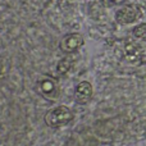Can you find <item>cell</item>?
Here are the masks:
<instances>
[{
    "mask_svg": "<svg viewBox=\"0 0 146 146\" xmlns=\"http://www.w3.org/2000/svg\"><path fill=\"white\" fill-rule=\"evenodd\" d=\"M133 33H135V36H136V37H140V38H144V40H146V25L137 26V27L133 30Z\"/></svg>",
    "mask_w": 146,
    "mask_h": 146,
    "instance_id": "7",
    "label": "cell"
},
{
    "mask_svg": "<svg viewBox=\"0 0 146 146\" xmlns=\"http://www.w3.org/2000/svg\"><path fill=\"white\" fill-rule=\"evenodd\" d=\"M76 101L80 104H86L90 101L91 96H92V86L87 81H82L77 85L74 91Z\"/></svg>",
    "mask_w": 146,
    "mask_h": 146,
    "instance_id": "3",
    "label": "cell"
},
{
    "mask_svg": "<svg viewBox=\"0 0 146 146\" xmlns=\"http://www.w3.org/2000/svg\"><path fill=\"white\" fill-rule=\"evenodd\" d=\"M137 14H139L137 8L133 7V5H128V7H124V8H122V9H119L118 12L115 13V19L118 23L126 25V23L133 22L137 18Z\"/></svg>",
    "mask_w": 146,
    "mask_h": 146,
    "instance_id": "4",
    "label": "cell"
},
{
    "mask_svg": "<svg viewBox=\"0 0 146 146\" xmlns=\"http://www.w3.org/2000/svg\"><path fill=\"white\" fill-rule=\"evenodd\" d=\"M83 45V37L80 33H69L62 38L59 48L64 54H72Z\"/></svg>",
    "mask_w": 146,
    "mask_h": 146,
    "instance_id": "2",
    "label": "cell"
},
{
    "mask_svg": "<svg viewBox=\"0 0 146 146\" xmlns=\"http://www.w3.org/2000/svg\"><path fill=\"white\" fill-rule=\"evenodd\" d=\"M72 119L73 111L66 105L55 106L45 114V123L51 128H58V127L66 126Z\"/></svg>",
    "mask_w": 146,
    "mask_h": 146,
    "instance_id": "1",
    "label": "cell"
},
{
    "mask_svg": "<svg viewBox=\"0 0 146 146\" xmlns=\"http://www.w3.org/2000/svg\"><path fill=\"white\" fill-rule=\"evenodd\" d=\"M55 90V83L53 80H44L40 82V91L44 96H48Z\"/></svg>",
    "mask_w": 146,
    "mask_h": 146,
    "instance_id": "5",
    "label": "cell"
},
{
    "mask_svg": "<svg viewBox=\"0 0 146 146\" xmlns=\"http://www.w3.org/2000/svg\"><path fill=\"white\" fill-rule=\"evenodd\" d=\"M72 64H73V59L69 58V56L62 59V60L58 63V72L60 73V74H66V73L71 69Z\"/></svg>",
    "mask_w": 146,
    "mask_h": 146,
    "instance_id": "6",
    "label": "cell"
}]
</instances>
